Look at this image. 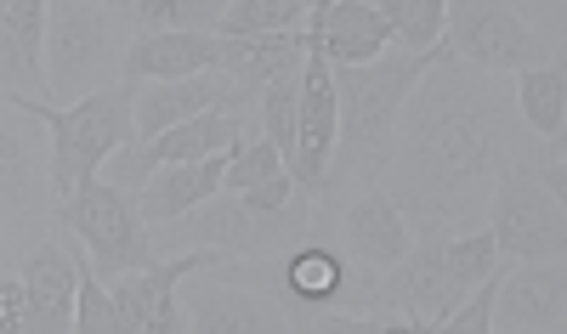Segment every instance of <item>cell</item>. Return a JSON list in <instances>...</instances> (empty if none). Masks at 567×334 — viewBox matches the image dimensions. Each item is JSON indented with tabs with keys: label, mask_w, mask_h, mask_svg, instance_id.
<instances>
[{
	"label": "cell",
	"mask_w": 567,
	"mask_h": 334,
	"mask_svg": "<svg viewBox=\"0 0 567 334\" xmlns=\"http://www.w3.org/2000/svg\"><path fill=\"white\" fill-rule=\"evenodd\" d=\"M336 80H329V58L307 52V69L296 80V187L318 199L329 154H336Z\"/></svg>",
	"instance_id": "9a60e30c"
},
{
	"label": "cell",
	"mask_w": 567,
	"mask_h": 334,
	"mask_svg": "<svg viewBox=\"0 0 567 334\" xmlns=\"http://www.w3.org/2000/svg\"><path fill=\"white\" fill-rule=\"evenodd\" d=\"M199 267H221L216 250H176V255H159L136 272H120L109 278V301H114V317H120V334H182V306H176V283Z\"/></svg>",
	"instance_id": "7c38bea8"
},
{
	"label": "cell",
	"mask_w": 567,
	"mask_h": 334,
	"mask_svg": "<svg viewBox=\"0 0 567 334\" xmlns=\"http://www.w3.org/2000/svg\"><path fill=\"white\" fill-rule=\"evenodd\" d=\"M511 103H516V119H523L539 142H556L567 131V63L545 58L534 69H516Z\"/></svg>",
	"instance_id": "44dd1931"
},
{
	"label": "cell",
	"mask_w": 567,
	"mask_h": 334,
	"mask_svg": "<svg viewBox=\"0 0 567 334\" xmlns=\"http://www.w3.org/2000/svg\"><path fill=\"white\" fill-rule=\"evenodd\" d=\"M23 328V283L12 272H0V334Z\"/></svg>",
	"instance_id": "f1b7e54d"
},
{
	"label": "cell",
	"mask_w": 567,
	"mask_h": 334,
	"mask_svg": "<svg viewBox=\"0 0 567 334\" xmlns=\"http://www.w3.org/2000/svg\"><path fill=\"white\" fill-rule=\"evenodd\" d=\"M523 131L528 125L516 119L499 74L471 69L437 45L432 69L409 91L392 154L374 181L392 194L409 227H477L505 165H539Z\"/></svg>",
	"instance_id": "6da1fadb"
},
{
	"label": "cell",
	"mask_w": 567,
	"mask_h": 334,
	"mask_svg": "<svg viewBox=\"0 0 567 334\" xmlns=\"http://www.w3.org/2000/svg\"><path fill=\"white\" fill-rule=\"evenodd\" d=\"M437 52H381L374 63H329V80H336V154H329L323 187L318 194H352V187L374 181L392 154V136L403 119V103L414 80L432 69Z\"/></svg>",
	"instance_id": "7a4b0ae2"
},
{
	"label": "cell",
	"mask_w": 567,
	"mask_h": 334,
	"mask_svg": "<svg viewBox=\"0 0 567 334\" xmlns=\"http://www.w3.org/2000/svg\"><path fill=\"white\" fill-rule=\"evenodd\" d=\"M312 227L329 232V244H341L352 267L363 272H386L409 255L414 227L409 216L392 205V194L381 181H363L352 194H318L312 199Z\"/></svg>",
	"instance_id": "52a82bcc"
},
{
	"label": "cell",
	"mask_w": 567,
	"mask_h": 334,
	"mask_svg": "<svg viewBox=\"0 0 567 334\" xmlns=\"http://www.w3.org/2000/svg\"><path fill=\"white\" fill-rule=\"evenodd\" d=\"M307 52H323L329 63H374L381 52H392V29L369 0H329L318 18H307Z\"/></svg>",
	"instance_id": "d6986e66"
},
{
	"label": "cell",
	"mask_w": 567,
	"mask_h": 334,
	"mask_svg": "<svg viewBox=\"0 0 567 334\" xmlns=\"http://www.w3.org/2000/svg\"><path fill=\"white\" fill-rule=\"evenodd\" d=\"M29 103V97H23ZM29 114L45 125V142H52V194H74L80 181L103 176V165L136 136L131 125V80H114L91 97L58 108V103H29Z\"/></svg>",
	"instance_id": "277c9868"
},
{
	"label": "cell",
	"mask_w": 567,
	"mask_h": 334,
	"mask_svg": "<svg viewBox=\"0 0 567 334\" xmlns=\"http://www.w3.org/2000/svg\"><path fill=\"white\" fill-rule=\"evenodd\" d=\"M221 69L233 74L239 97L256 103L267 85L278 80H301L307 69V34L301 29H278V34H221Z\"/></svg>",
	"instance_id": "ac0fdd59"
},
{
	"label": "cell",
	"mask_w": 567,
	"mask_h": 334,
	"mask_svg": "<svg viewBox=\"0 0 567 334\" xmlns=\"http://www.w3.org/2000/svg\"><path fill=\"white\" fill-rule=\"evenodd\" d=\"M52 142L23 97H0V210L52 216Z\"/></svg>",
	"instance_id": "8fae6325"
},
{
	"label": "cell",
	"mask_w": 567,
	"mask_h": 334,
	"mask_svg": "<svg viewBox=\"0 0 567 334\" xmlns=\"http://www.w3.org/2000/svg\"><path fill=\"white\" fill-rule=\"evenodd\" d=\"M74 334H120L114 301H109V283L91 278V267L80 272V290H74Z\"/></svg>",
	"instance_id": "4316f807"
},
{
	"label": "cell",
	"mask_w": 567,
	"mask_h": 334,
	"mask_svg": "<svg viewBox=\"0 0 567 334\" xmlns=\"http://www.w3.org/2000/svg\"><path fill=\"white\" fill-rule=\"evenodd\" d=\"M0 97L45 103V0H0Z\"/></svg>",
	"instance_id": "2e32d148"
},
{
	"label": "cell",
	"mask_w": 567,
	"mask_h": 334,
	"mask_svg": "<svg viewBox=\"0 0 567 334\" xmlns=\"http://www.w3.org/2000/svg\"><path fill=\"white\" fill-rule=\"evenodd\" d=\"M567 328V267L516 261L499 272L488 334H561Z\"/></svg>",
	"instance_id": "4fadbf2b"
},
{
	"label": "cell",
	"mask_w": 567,
	"mask_h": 334,
	"mask_svg": "<svg viewBox=\"0 0 567 334\" xmlns=\"http://www.w3.org/2000/svg\"><path fill=\"white\" fill-rule=\"evenodd\" d=\"M307 7L301 0H227V12L216 23V34H278V29H301Z\"/></svg>",
	"instance_id": "cb8c5ba5"
},
{
	"label": "cell",
	"mask_w": 567,
	"mask_h": 334,
	"mask_svg": "<svg viewBox=\"0 0 567 334\" xmlns=\"http://www.w3.org/2000/svg\"><path fill=\"white\" fill-rule=\"evenodd\" d=\"M0 261H7V210H0Z\"/></svg>",
	"instance_id": "f546056e"
},
{
	"label": "cell",
	"mask_w": 567,
	"mask_h": 334,
	"mask_svg": "<svg viewBox=\"0 0 567 334\" xmlns=\"http://www.w3.org/2000/svg\"><path fill=\"white\" fill-rule=\"evenodd\" d=\"M131 23L103 0H45V103H80L120 80Z\"/></svg>",
	"instance_id": "3957f363"
},
{
	"label": "cell",
	"mask_w": 567,
	"mask_h": 334,
	"mask_svg": "<svg viewBox=\"0 0 567 334\" xmlns=\"http://www.w3.org/2000/svg\"><path fill=\"white\" fill-rule=\"evenodd\" d=\"M52 216L85 244V267H91V278H103V283L159 261L148 227H142V216H136V199L125 194V187H114L109 176L80 181L74 194H63L52 205Z\"/></svg>",
	"instance_id": "8992f818"
},
{
	"label": "cell",
	"mask_w": 567,
	"mask_h": 334,
	"mask_svg": "<svg viewBox=\"0 0 567 334\" xmlns=\"http://www.w3.org/2000/svg\"><path fill=\"white\" fill-rule=\"evenodd\" d=\"M511 7L516 12H523L528 18V29L550 45V52H556V45H561V23H567V7H561V0H511Z\"/></svg>",
	"instance_id": "83f0119b"
},
{
	"label": "cell",
	"mask_w": 567,
	"mask_h": 334,
	"mask_svg": "<svg viewBox=\"0 0 567 334\" xmlns=\"http://www.w3.org/2000/svg\"><path fill=\"white\" fill-rule=\"evenodd\" d=\"M374 12L386 18L392 40L403 52H437L443 45V18H449V0H369Z\"/></svg>",
	"instance_id": "603a6c76"
},
{
	"label": "cell",
	"mask_w": 567,
	"mask_h": 334,
	"mask_svg": "<svg viewBox=\"0 0 567 334\" xmlns=\"http://www.w3.org/2000/svg\"><path fill=\"white\" fill-rule=\"evenodd\" d=\"M443 52H454L460 63L483 69V74H516V69H534L545 58H561L528 29V18L511 0H449Z\"/></svg>",
	"instance_id": "9c48e42d"
},
{
	"label": "cell",
	"mask_w": 567,
	"mask_h": 334,
	"mask_svg": "<svg viewBox=\"0 0 567 334\" xmlns=\"http://www.w3.org/2000/svg\"><path fill=\"white\" fill-rule=\"evenodd\" d=\"M488 227H494V244L499 261H561L567 255V210L556 194H545L534 165H505V176L494 181L488 194Z\"/></svg>",
	"instance_id": "ba28073f"
},
{
	"label": "cell",
	"mask_w": 567,
	"mask_h": 334,
	"mask_svg": "<svg viewBox=\"0 0 567 334\" xmlns=\"http://www.w3.org/2000/svg\"><path fill=\"white\" fill-rule=\"evenodd\" d=\"M114 7L131 34H154V29H216L227 0H103Z\"/></svg>",
	"instance_id": "7402d4cb"
},
{
	"label": "cell",
	"mask_w": 567,
	"mask_h": 334,
	"mask_svg": "<svg viewBox=\"0 0 567 334\" xmlns=\"http://www.w3.org/2000/svg\"><path fill=\"white\" fill-rule=\"evenodd\" d=\"M256 131L278 148L284 170L296 176V80H278L256 97Z\"/></svg>",
	"instance_id": "d4e9b609"
},
{
	"label": "cell",
	"mask_w": 567,
	"mask_h": 334,
	"mask_svg": "<svg viewBox=\"0 0 567 334\" xmlns=\"http://www.w3.org/2000/svg\"><path fill=\"white\" fill-rule=\"evenodd\" d=\"M221 69V34L216 29H154V34H131L120 80H182V74H205Z\"/></svg>",
	"instance_id": "e0dca14e"
},
{
	"label": "cell",
	"mask_w": 567,
	"mask_h": 334,
	"mask_svg": "<svg viewBox=\"0 0 567 334\" xmlns=\"http://www.w3.org/2000/svg\"><path fill=\"white\" fill-rule=\"evenodd\" d=\"M7 255L18 261L23 283V328L29 334H69L74 328V290L85 272V244L58 216H12Z\"/></svg>",
	"instance_id": "5b68a950"
},
{
	"label": "cell",
	"mask_w": 567,
	"mask_h": 334,
	"mask_svg": "<svg viewBox=\"0 0 567 334\" xmlns=\"http://www.w3.org/2000/svg\"><path fill=\"white\" fill-rule=\"evenodd\" d=\"M221 165H227V154L148 170V181H142L136 194H131V199H136V216H142V227H165V221L187 216L194 205H205L210 194H221Z\"/></svg>",
	"instance_id": "ffe728a7"
},
{
	"label": "cell",
	"mask_w": 567,
	"mask_h": 334,
	"mask_svg": "<svg viewBox=\"0 0 567 334\" xmlns=\"http://www.w3.org/2000/svg\"><path fill=\"white\" fill-rule=\"evenodd\" d=\"M284 170V159H278V148L256 131V136H245L239 148L227 154V165H221V187H233V194H245V187H256V181H267V176H278Z\"/></svg>",
	"instance_id": "484cf974"
},
{
	"label": "cell",
	"mask_w": 567,
	"mask_h": 334,
	"mask_svg": "<svg viewBox=\"0 0 567 334\" xmlns=\"http://www.w3.org/2000/svg\"><path fill=\"white\" fill-rule=\"evenodd\" d=\"M227 103H245L227 69L182 74V80H136L131 85V125H136V142H148V136H159L182 119L227 108Z\"/></svg>",
	"instance_id": "5bb4252c"
},
{
	"label": "cell",
	"mask_w": 567,
	"mask_h": 334,
	"mask_svg": "<svg viewBox=\"0 0 567 334\" xmlns=\"http://www.w3.org/2000/svg\"><path fill=\"white\" fill-rule=\"evenodd\" d=\"M176 306H182V328L194 334H296L301 317L284 306L278 295L256 290V283H233V278H210V267L187 272L176 283Z\"/></svg>",
	"instance_id": "30bf717a"
}]
</instances>
